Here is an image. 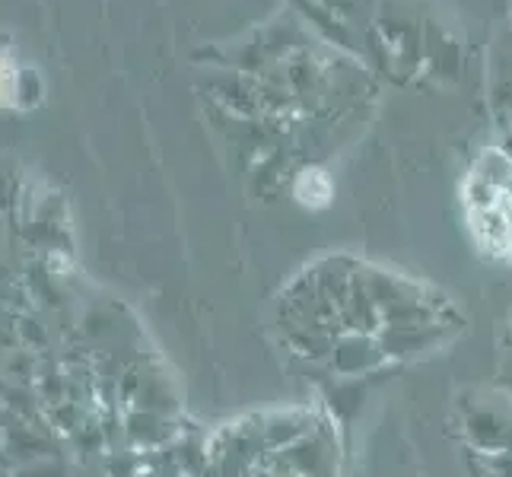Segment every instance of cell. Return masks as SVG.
<instances>
[{"mask_svg":"<svg viewBox=\"0 0 512 477\" xmlns=\"http://www.w3.org/2000/svg\"><path fill=\"white\" fill-rule=\"evenodd\" d=\"M338 331H328V328H309V325H280V341L287 344V350L293 357L315 363V366H325L331 357V347Z\"/></svg>","mask_w":512,"mask_h":477,"instance_id":"obj_6","label":"cell"},{"mask_svg":"<svg viewBox=\"0 0 512 477\" xmlns=\"http://www.w3.org/2000/svg\"><path fill=\"white\" fill-rule=\"evenodd\" d=\"M322 420H325V414L312 411V408H287V411L258 414L264 449H268V455L284 452L287 446L299 443V439L309 436L312 430H319Z\"/></svg>","mask_w":512,"mask_h":477,"instance_id":"obj_5","label":"cell"},{"mask_svg":"<svg viewBox=\"0 0 512 477\" xmlns=\"http://www.w3.org/2000/svg\"><path fill=\"white\" fill-rule=\"evenodd\" d=\"M474 455V452H471ZM478 462L497 477H512V452H490V455H474Z\"/></svg>","mask_w":512,"mask_h":477,"instance_id":"obj_8","label":"cell"},{"mask_svg":"<svg viewBox=\"0 0 512 477\" xmlns=\"http://www.w3.org/2000/svg\"><path fill=\"white\" fill-rule=\"evenodd\" d=\"M500 150L512 159V115L506 121V131H503V140H500Z\"/></svg>","mask_w":512,"mask_h":477,"instance_id":"obj_10","label":"cell"},{"mask_svg":"<svg viewBox=\"0 0 512 477\" xmlns=\"http://www.w3.org/2000/svg\"><path fill=\"white\" fill-rule=\"evenodd\" d=\"M471 477H497V474H490V471L478 462V458L471 455Z\"/></svg>","mask_w":512,"mask_h":477,"instance_id":"obj_11","label":"cell"},{"mask_svg":"<svg viewBox=\"0 0 512 477\" xmlns=\"http://www.w3.org/2000/svg\"><path fill=\"white\" fill-rule=\"evenodd\" d=\"M462 433L474 455L506 452L512 443V401L509 408H497V404H465Z\"/></svg>","mask_w":512,"mask_h":477,"instance_id":"obj_4","label":"cell"},{"mask_svg":"<svg viewBox=\"0 0 512 477\" xmlns=\"http://www.w3.org/2000/svg\"><path fill=\"white\" fill-rule=\"evenodd\" d=\"M509 347H512V328H509Z\"/></svg>","mask_w":512,"mask_h":477,"instance_id":"obj_13","label":"cell"},{"mask_svg":"<svg viewBox=\"0 0 512 477\" xmlns=\"http://www.w3.org/2000/svg\"><path fill=\"white\" fill-rule=\"evenodd\" d=\"M274 462L293 477H334L341 465V443L334 433V420L325 417L319 430H312L299 443L271 455Z\"/></svg>","mask_w":512,"mask_h":477,"instance_id":"obj_1","label":"cell"},{"mask_svg":"<svg viewBox=\"0 0 512 477\" xmlns=\"http://www.w3.org/2000/svg\"><path fill=\"white\" fill-rule=\"evenodd\" d=\"M503 388H506V395L512 398V363L503 369Z\"/></svg>","mask_w":512,"mask_h":477,"instance_id":"obj_12","label":"cell"},{"mask_svg":"<svg viewBox=\"0 0 512 477\" xmlns=\"http://www.w3.org/2000/svg\"><path fill=\"white\" fill-rule=\"evenodd\" d=\"M471 175H478L481 182H487L490 188H497L500 194H509V188H512V159L500 147H493L478 159V166H474Z\"/></svg>","mask_w":512,"mask_h":477,"instance_id":"obj_7","label":"cell"},{"mask_svg":"<svg viewBox=\"0 0 512 477\" xmlns=\"http://www.w3.org/2000/svg\"><path fill=\"white\" fill-rule=\"evenodd\" d=\"M458 331H462V318H443V322L414 325V328H382L379 344L385 350L388 363H395V360L401 363V360L427 357V353L446 347Z\"/></svg>","mask_w":512,"mask_h":477,"instance_id":"obj_3","label":"cell"},{"mask_svg":"<svg viewBox=\"0 0 512 477\" xmlns=\"http://www.w3.org/2000/svg\"><path fill=\"white\" fill-rule=\"evenodd\" d=\"M255 477H293V474L280 468V465L274 462V458H268V462H264V465L255 471Z\"/></svg>","mask_w":512,"mask_h":477,"instance_id":"obj_9","label":"cell"},{"mask_svg":"<svg viewBox=\"0 0 512 477\" xmlns=\"http://www.w3.org/2000/svg\"><path fill=\"white\" fill-rule=\"evenodd\" d=\"M382 366H388V357L379 344V334L366 331H341L325 363L334 379H366L376 376Z\"/></svg>","mask_w":512,"mask_h":477,"instance_id":"obj_2","label":"cell"}]
</instances>
